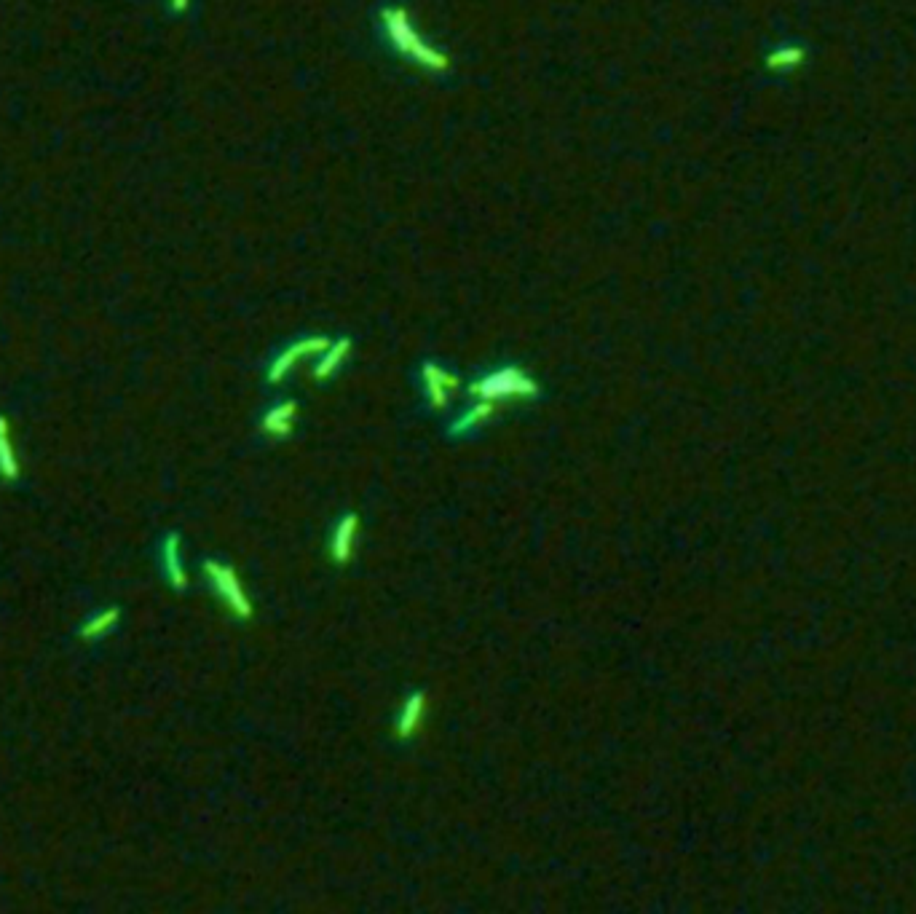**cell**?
<instances>
[{"mask_svg":"<svg viewBox=\"0 0 916 914\" xmlns=\"http://www.w3.org/2000/svg\"><path fill=\"white\" fill-rule=\"evenodd\" d=\"M351 354H354V341L349 336L330 338V344L319 352L317 362H314V378L317 381H333L346 365H349Z\"/></svg>","mask_w":916,"mask_h":914,"instance_id":"obj_11","label":"cell"},{"mask_svg":"<svg viewBox=\"0 0 916 914\" xmlns=\"http://www.w3.org/2000/svg\"><path fill=\"white\" fill-rule=\"evenodd\" d=\"M359 537H362V518H359V512H341V515L330 523V531H327V561L333 563V566H338V569L349 566V563L357 558Z\"/></svg>","mask_w":916,"mask_h":914,"instance_id":"obj_6","label":"cell"},{"mask_svg":"<svg viewBox=\"0 0 916 914\" xmlns=\"http://www.w3.org/2000/svg\"><path fill=\"white\" fill-rule=\"evenodd\" d=\"M159 563H161V574L167 579V585L172 590H188L191 585V574L185 569V555H183V537L177 534V531H169L161 539L159 547Z\"/></svg>","mask_w":916,"mask_h":914,"instance_id":"obj_10","label":"cell"},{"mask_svg":"<svg viewBox=\"0 0 916 914\" xmlns=\"http://www.w3.org/2000/svg\"><path fill=\"white\" fill-rule=\"evenodd\" d=\"M298 421L300 403L287 397V400H276V403L266 405L258 421H255V427H258V435L268 440V443H284V440H290L295 435Z\"/></svg>","mask_w":916,"mask_h":914,"instance_id":"obj_7","label":"cell"},{"mask_svg":"<svg viewBox=\"0 0 916 914\" xmlns=\"http://www.w3.org/2000/svg\"><path fill=\"white\" fill-rule=\"evenodd\" d=\"M416 384L421 395V408L426 413H440L453 405V397L461 389V376L440 360L424 357L416 365Z\"/></svg>","mask_w":916,"mask_h":914,"instance_id":"obj_4","label":"cell"},{"mask_svg":"<svg viewBox=\"0 0 916 914\" xmlns=\"http://www.w3.org/2000/svg\"><path fill=\"white\" fill-rule=\"evenodd\" d=\"M373 33L381 49L392 57L434 76L450 73V57L426 41V35L413 25V14L405 3H378L373 11Z\"/></svg>","mask_w":916,"mask_h":914,"instance_id":"obj_1","label":"cell"},{"mask_svg":"<svg viewBox=\"0 0 916 914\" xmlns=\"http://www.w3.org/2000/svg\"><path fill=\"white\" fill-rule=\"evenodd\" d=\"M118 622H121V609H118V606H108V609L92 614V617L84 622L81 638H84V641H100V638L110 636V633L118 628Z\"/></svg>","mask_w":916,"mask_h":914,"instance_id":"obj_13","label":"cell"},{"mask_svg":"<svg viewBox=\"0 0 916 914\" xmlns=\"http://www.w3.org/2000/svg\"><path fill=\"white\" fill-rule=\"evenodd\" d=\"M22 478V459L14 443V427L6 416H0V480L14 483Z\"/></svg>","mask_w":916,"mask_h":914,"instance_id":"obj_12","label":"cell"},{"mask_svg":"<svg viewBox=\"0 0 916 914\" xmlns=\"http://www.w3.org/2000/svg\"><path fill=\"white\" fill-rule=\"evenodd\" d=\"M429 716V695L426 689H410L408 695L402 697L400 708L394 713L392 719V738L397 743H410L421 735Z\"/></svg>","mask_w":916,"mask_h":914,"instance_id":"obj_8","label":"cell"},{"mask_svg":"<svg viewBox=\"0 0 916 914\" xmlns=\"http://www.w3.org/2000/svg\"><path fill=\"white\" fill-rule=\"evenodd\" d=\"M330 344V336H319V333H311V336H300L287 341L284 346H279L274 354H271V360L266 365V384L268 386H282L287 378L298 370V365L314 357L317 360L319 352Z\"/></svg>","mask_w":916,"mask_h":914,"instance_id":"obj_5","label":"cell"},{"mask_svg":"<svg viewBox=\"0 0 916 914\" xmlns=\"http://www.w3.org/2000/svg\"><path fill=\"white\" fill-rule=\"evenodd\" d=\"M496 411H499V405L496 403L475 400V397H472V403H469L467 408H461V411L445 424L442 435L448 437V440H475L477 435H483L485 429L491 427Z\"/></svg>","mask_w":916,"mask_h":914,"instance_id":"obj_9","label":"cell"},{"mask_svg":"<svg viewBox=\"0 0 916 914\" xmlns=\"http://www.w3.org/2000/svg\"><path fill=\"white\" fill-rule=\"evenodd\" d=\"M201 569H204L209 590H212L217 601L225 606V612L242 622L252 620L255 604H252V596L247 593V587H244L242 577H239V571H236L228 561H220V558H207Z\"/></svg>","mask_w":916,"mask_h":914,"instance_id":"obj_3","label":"cell"},{"mask_svg":"<svg viewBox=\"0 0 916 914\" xmlns=\"http://www.w3.org/2000/svg\"><path fill=\"white\" fill-rule=\"evenodd\" d=\"M542 392V384L515 362L491 365L469 381V397L496 405L512 403V400H539Z\"/></svg>","mask_w":916,"mask_h":914,"instance_id":"obj_2","label":"cell"}]
</instances>
